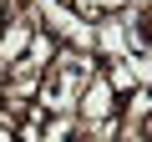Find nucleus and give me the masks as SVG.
<instances>
[{
    "label": "nucleus",
    "mask_w": 152,
    "mask_h": 142,
    "mask_svg": "<svg viewBox=\"0 0 152 142\" xmlns=\"http://www.w3.org/2000/svg\"><path fill=\"white\" fill-rule=\"evenodd\" d=\"M76 117H81V127H91V122H107V117H117V91L107 86V76L96 71V76L81 86V102H76Z\"/></svg>",
    "instance_id": "f257e3e1"
},
{
    "label": "nucleus",
    "mask_w": 152,
    "mask_h": 142,
    "mask_svg": "<svg viewBox=\"0 0 152 142\" xmlns=\"http://www.w3.org/2000/svg\"><path fill=\"white\" fill-rule=\"evenodd\" d=\"M36 31H41V26H31V20H15V15L5 20V31H0V76L31 51V36H36Z\"/></svg>",
    "instance_id": "f03ea898"
},
{
    "label": "nucleus",
    "mask_w": 152,
    "mask_h": 142,
    "mask_svg": "<svg viewBox=\"0 0 152 142\" xmlns=\"http://www.w3.org/2000/svg\"><path fill=\"white\" fill-rule=\"evenodd\" d=\"M102 76H107V86L117 91V102H122V97H132V91L142 86V71H137V61H132V56H117V61H102Z\"/></svg>",
    "instance_id": "7ed1b4c3"
},
{
    "label": "nucleus",
    "mask_w": 152,
    "mask_h": 142,
    "mask_svg": "<svg viewBox=\"0 0 152 142\" xmlns=\"http://www.w3.org/2000/svg\"><path fill=\"white\" fill-rule=\"evenodd\" d=\"M41 142H86V127H81V117H76V112L46 117V122H41Z\"/></svg>",
    "instance_id": "20e7f679"
},
{
    "label": "nucleus",
    "mask_w": 152,
    "mask_h": 142,
    "mask_svg": "<svg viewBox=\"0 0 152 142\" xmlns=\"http://www.w3.org/2000/svg\"><path fill=\"white\" fill-rule=\"evenodd\" d=\"M56 51H61V41H56L51 31H36V36H31V51H26L20 61H31L36 71H46V66L56 61Z\"/></svg>",
    "instance_id": "39448f33"
},
{
    "label": "nucleus",
    "mask_w": 152,
    "mask_h": 142,
    "mask_svg": "<svg viewBox=\"0 0 152 142\" xmlns=\"http://www.w3.org/2000/svg\"><path fill=\"white\" fill-rule=\"evenodd\" d=\"M137 137H147V142H152V107H147V117H142V127H137Z\"/></svg>",
    "instance_id": "423d86ee"
},
{
    "label": "nucleus",
    "mask_w": 152,
    "mask_h": 142,
    "mask_svg": "<svg viewBox=\"0 0 152 142\" xmlns=\"http://www.w3.org/2000/svg\"><path fill=\"white\" fill-rule=\"evenodd\" d=\"M0 142H15V127H10L5 117H0Z\"/></svg>",
    "instance_id": "0eeeda50"
},
{
    "label": "nucleus",
    "mask_w": 152,
    "mask_h": 142,
    "mask_svg": "<svg viewBox=\"0 0 152 142\" xmlns=\"http://www.w3.org/2000/svg\"><path fill=\"white\" fill-rule=\"evenodd\" d=\"M0 97H5V86H0Z\"/></svg>",
    "instance_id": "6e6552de"
}]
</instances>
